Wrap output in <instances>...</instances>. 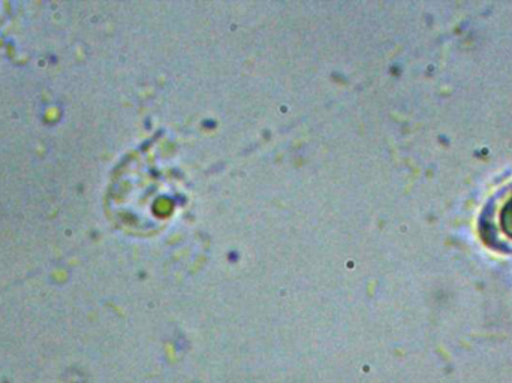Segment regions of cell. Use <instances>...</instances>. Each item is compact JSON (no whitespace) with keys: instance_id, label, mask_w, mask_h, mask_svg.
I'll return each mask as SVG.
<instances>
[{"instance_id":"obj_1","label":"cell","mask_w":512,"mask_h":383,"mask_svg":"<svg viewBox=\"0 0 512 383\" xmlns=\"http://www.w3.org/2000/svg\"><path fill=\"white\" fill-rule=\"evenodd\" d=\"M478 234L489 249L512 253V182L484 205L478 217Z\"/></svg>"}]
</instances>
